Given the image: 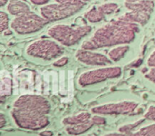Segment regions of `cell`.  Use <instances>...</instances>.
<instances>
[{"mask_svg": "<svg viewBox=\"0 0 155 136\" xmlns=\"http://www.w3.org/2000/svg\"><path fill=\"white\" fill-rule=\"evenodd\" d=\"M50 112L51 104L45 96L26 94L14 102L11 117L21 129L39 131L50 124Z\"/></svg>", "mask_w": 155, "mask_h": 136, "instance_id": "6da1fadb", "label": "cell"}, {"mask_svg": "<svg viewBox=\"0 0 155 136\" xmlns=\"http://www.w3.org/2000/svg\"><path fill=\"white\" fill-rule=\"evenodd\" d=\"M139 25L120 18L112 20L98 28L94 34L82 45V48L96 50L120 45H129L139 32Z\"/></svg>", "mask_w": 155, "mask_h": 136, "instance_id": "7a4b0ae2", "label": "cell"}, {"mask_svg": "<svg viewBox=\"0 0 155 136\" xmlns=\"http://www.w3.org/2000/svg\"><path fill=\"white\" fill-rule=\"evenodd\" d=\"M92 32L90 25L71 26L64 24L54 25L51 26L47 34L48 35L64 46H72L78 44L84 37Z\"/></svg>", "mask_w": 155, "mask_h": 136, "instance_id": "3957f363", "label": "cell"}, {"mask_svg": "<svg viewBox=\"0 0 155 136\" xmlns=\"http://www.w3.org/2000/svg\"><path fill=\"white\" fill-rule=\"evenodd\" d=\"M125 7L130 12L125 13L119 18L127 22L144 25L149 21L154 8L153 0H124Z\"/></svg>", "mask_w": 155, "mask_h": 136, "instance_id": "277c9868", "label": "cell"}, {"mask_svg": "<svg viewBox=\"0 0 155 136\" xmlns=\"http://www.w3.org/2000/svg\"><path fill=\"white\" fill-rule=\"evenodd\" d=\"M64 53V45L49 39H38L26 47V54L35 58L51 61L59 58Z\"/></svg>", "mask_w": 155, "mask_h": 136, "instance_id": "5b68a950", "label": "cell"}, {"mask_svg": "<svg viewBox=\"0 0 155 136\" xmlns=\"http://www.w3.org/2000/svg\"><path fill=\"white\" fill-rule=\"evenodd\" d=\"M122 74L123 69L120 66H101L100 68L82 73L78 77V85L81 87H86L109 79L119 78Z\"/></svg>", "mask_w": 155, "mask_h": 136, "instance_id": "8992f818", "label": "cell"}, {"mask_svg": "<svg viewBox=\"0 0 155 136\" xmlns=\"http://www.w3.org/2000/svg\"><path fill=\"white\" fill-rule=\"evenodd\" d=\"M49 22L35 13L29 12L16 16L10 23L11 28L19 35H28L40 31Z\"/></svg>", "mask_w": 155, "mask_h": 136, "instance_id": "52a82bcc", "label": "cell"}, {"mask_svg": "<svg viewBox=\"0 0 155 136\" xmlns=\"http://www.w3.org/2000/svg\"><path fill=\"white\" fill-rule=\"evenodd\" d=\"M84 6V4H63L56 2L43 5L40 8V13L50 23L68 18L78 13Z\"/></svg>", "mask_w": 155, "mask_h": 136, "instance_id": "ba28073f", "label": "cell"}, {"mask_svg": "<svg viewBox=\"0 0 155 136\" xmlns=\"http://www.w3.org/2000/svg\"><path fill=\"white\" fill-rule=\"evenodd\" d=\"M139 107V104L134 101H121L117 103H108L94 106L91 109L92 114L101 115H121L131 114Z\"/></svg>", "mask_w": 155, "mask_h": 136, "instance_id": "9c48e42d", "label": "cell"}, {"mask_svg": "<svg viewBox=\"0 0 155 136\" xmlns=\"http://www.w3.org/2000/svg\"><path fill=\"white\" fill-rule=\"evenodd\" d=\"M75 58L77 61L84 65L93 66H107L113 63L109 56L101 53L94 52V50H87L84 48L76 51Z\"/></svg>", "mask_w": 155, "mask_h": 136, "instance_id": "30bf717a", "label": "cell"}, {"mask_svg": "<svg viewBox=\"0 0 155 136\" xmlns=\"http://www.w3.org/2000/svg\"><path fill=\"white\" fill-rule=\"evenodd\" d=\"M6 10L10 15L15 16L31 12L30 6L22 0H10L7 4Z\"/></svg>", "mask_w": 155, "mask_h": 136, "instance_id": "8fae6325", "label": "cell"}, {"mask_svg": "<svg viewBox=\"0 0 155 136\" xmlns=\"http://www.w3.org/2000/svg\"><path fill=\"white\" fill-rule=\"evenodd\" d=\"M12 94V78L7 71L1 72L0 77V98L1 102H4L5 98Z\"/></svg>", "mask_w": 155, "mask_h": 136, "instance_id": "7c38bea8", "label": "cell"}, {"mask_svg": "<svg viewBox=\"0 0 155 136\" xmlns=\"http://www.w3.org/2000/svg\"><path fill=\"white\" fill-rule=\"evenodd\" d=\"M94 125V123L90 119L89 121H86V122L79 124L65 126V132L69 135H81V134H84L87 133L89 130H91Z\"/></svg>", "mask_w": 155, "mask_h": 136, "instance_id": "4fadbf2b", "label": "cell"}, {"mask_svg": "<svg viewBox=\"0 0 155 136\" xmlns=\"http://www.w3.org/2000/svg\"><path fill=\"white\" fill-rule=\"evenodd\" d=\"M92 117V114L88 112H82L74 115H69L66 116L63 119L62 124L64 126H69V125H74V124H79L82 123H84L86 121H89Z\"/></svg>", "mask_w": 155, "mask_h": 136, "instance_id": "5bb4252c", "label": "cell"}, {"mask_svg": "<svg viewBox=\"0 0 155 136\" xmlns=\"http://www.w3.org/2000/svg\"><path fill=\"white\" fill-rule=\"evenodd\" d=\"M129 50H130L129 45H120L110 50L108 53V56L112 60V62H119L125 56V55L129 52Z\"/></svg>", "mask_w": 155, "mask_h": 136, "instance_id": "9a60e30c", "label": "cell"}, {"mask_svg": "<svg viewBox=\"0 0 155 136\" xmlns=\"http://www.w3.org/2000/svg\"><path fill=\"white\" fill-rule=\"evenodd\" d=\"M105 15L100 9L99 6H94L84 14V17L90 23H98L104 19Z\"/></svg>", "mask_w": 155, "mask_h": 136, "instance_id": "2e32d148", "label": "cell"}, {"mask_svg": "<svg viewBox=\"0 0 155 136\" xmlns=\"http://www.w3.org/2000/svg\"><path fill=\"white\" fill-rule=\"evenodd\" d=\"M134 134L135 136H155V123L134 131Z\"/></svg>", "mask_w": 155, "mask_h": 136, "instance_id": "e0dca14e", "label": "cell"}, {"mask_svg": "<svg viewBox=\"0 0 155 136\" xmlns=\"http://www.w3.org/2000/svg\"><path fill=\"white\" fill-rule=\"evenodd\" d=\"M145 118L143 119H140L139 121L134 123V124H125V125H123L121 127H119L118 131L122 132V133H126V134H130V133H134V131H136L135 129L138 128L140 126V124H142L143 122H144Z\"/></svg>", "mask_w": 155, "mask_h": 136, "instance_id": "ac0fdd59", "label": "cell"}, {"mask_svg": "<svg viewBox=\"0 0 155 136\" xmlns=\"http://www.w3.org/2000/svg\"><path fill=\"white\" fill-rule=\"evenodd\" d=\"M99 7H100V9L103 11V13L106 15H110V14L114 13V12L118 9L119 5H118L117 3L109 2V3H104V4H103V5H100Z\"/></svg>", "mask_w": 155, "mask_h": 136, "instance_id": "d6986e66", "label": "cell"}, {"mask_svg": "<svg viewBox=\"0 0 155 136\" xmlns=\"http://www.w3.org/2000/svg\"><path fill=\"white\" fill-rule=\"evenodd\" d=\"M8 26H9L8 15L4 11H0V32L3 33L4 31L7 30Z\"/></svg>", "mask_w": 155, "mask_h": 136, "instance_id": "ffe728a7", "label": "cell"}, {"mask_svg": "<svg viewBox=\"0 0 155 136\" xmlns=\"http://www.w3.org/2000/svg\"><path fill=\"white\" fill-rule=\"evenodd\" d=\"M91 121L94 123V125H104L106 124V119L104 115L101 114H94L91 117Z\"/></svg>", "mask_w": 155, "mask_h": 136, "instance_id": "44dd1931", "label": "cell"}, {"mask_svg": "<svg viewBox=\"0 0 155 136\" xmlns=\"http://www.w3.org/2000/svg\"><path fill=\"white\" fill-rule=\"evenodd\" d=\"M144 118L145 120H150V121H155V105H150L144 114Z\"/></svg>", "mask_w": 155, "mask_h": 136, "instance_id": "7402d4cb", "label": "cell"}, {"mask_svg": "<svg viewBox=\"0 0 155 136\" xmlns=\"http://www.w3.org/2000/svg\"><path fill=\"white\" fill-rule=\"evenodd\" d=\"M68 61H69V59H68L67 56H62V57H59L57 60H55L53 63V65L55 66V67H63L65 65H67Z\"/></svg>", "mask_w": 155, "mask_h": 136, "instance_id": "603a6c76", "label": "cell"}, {"mask_svg": "<svg viewBox=\"0 0 155 136\" xmlns=\"http://www.w3.org/2000/svg\"><path fill=\"white\" fill-rule=\"evenodd\" d=\"M57 3H63V4H86L90 0H55Z\"/></svg>", "mask_w": 155, "mask_h": 136, "instance_id": "cb8c5ba5", "label": "cell"}, {"mask_svg": "<svg viewBox=\"0 0 155 136\" xmlns=\"http://www.w3.org/2000/svg\"><path fill=\"white\" fill-rule=\"evenodd\" d=\"M103 136H135L134 133H130V134H126V133H122L120 131L118 132H112V133H108L105 134Z\"/></svg>", "mask_w": 155, "mask_h": 136, "instance_id": "d4e9b609", "label": "cell"}, {"mask_svg": "<svg viewBox=\"0 0 155 136\" xmlns=\"http://www.w3.org/2000/svg\"><path fill=\"white\" fill-rule=\"evenodd\" d=\"M147 65H148V66H150L152 68H155V50L150 55V56L148 57Z\"/></svg>", "mask_w": 155, "mask_h": 136, "instance_id": "484cf974", "label": "cell"}, {"mask_svg": "<svg viewBox=\"0 0 155 136\" xmlns=\"http://www.w3.org/2000/svg\"><path fill=\"white\" fill-rule=\"evenodd\" d=\"M145 78L155 84V68H152V69L145 75Z\"/></svg>", "mask_w": 155, "mask_h": 136, "instance_id": "4316f807", "label": "cell"}, {"mask_svg": "<svg viewBox=\"0 0 155 136\" xmlns=\"http://www.w3.org/2000/svg\"><path fill=\"white\" fill-rule=\"evenodd\" d=\"M7 124V121H6V118L5 116V114L3 113H0V128L3 129L5 124Z\"/></svg>", "mask_w": 155, "mask_h": 136, "instance_id": "83f0119b", "label": "cell"}, {"mask_svg": "<svg viewBox=\"0 0 155 136\" xmlns=\"http://www.w3.org/2000/svg\"><path fill=\"white\" fill-rule=\"evenodd\" d=\"M50 0H30V2L34 5H47L49 3Z\"/></svg>", "mask_w": 155, "mask_h": 136, "instance_id": "f1b7e54d", "label": "cell"}, {"mask_svg": "<svg viewBox=\"0 0 155 136\" xmlns=\"http://www.w3.org/2000/svg\"><path fill=\"white\" fill-rule=\"evenodd\" d=\"M53 134H54V133L52 131H50V130H45V131H42L39 134L40 136H53Z\"/></svg>", "mask_w": 155, "mask_h": 136, "instance_id": "f546056e", "label": "cell"}, {"mask_svg": "<svg viewBox=\"0 0 155 136\" xmlns=\"http://www.w3.org/2000/svg\"><path fill=\"white\" fill-rule=\"evenodd\" d=\"M10 0H0V6H4L5 4H7Z\"/></svg>", "mask_w": 155, "mask_h": 136, "instance_id": "4dcf8cb0", "label": "cell"}, {"mask_svg": "<svg viewBox=\"0 0 155 136\" xmlns=\"http://www.w3.org/2000/svg\"><path fill=\"white\" fill-rule=\"evenodd\" d=\"M2 34H3L4 35H11V34H12V32H11L10 30H8V29H7V30L4 31V32H3Z\"/></svg>", "mask_w": 155, "mask_h": 136, "instance_id": "1f68e13d", "label": "cell"}]
</instances>
